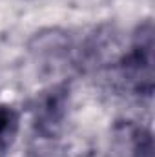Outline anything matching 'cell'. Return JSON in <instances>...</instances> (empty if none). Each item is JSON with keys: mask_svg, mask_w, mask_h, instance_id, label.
Segmentation results:
<instances>
[{"mask_svg": "<svg viewBox=\"0 0 155 157\" xmlns=\"http://www.w3.org/2000/svg\"><path fill=\"white\" fill-rule=\"evenodd\" d=\"M68 99L70 91L64 84L44 91L39 97L35 108V126L44 139H53L62 126L68 110Z\"/></svg>", "mask_w": 155, "mask_h": 157, "instance_id": "6da1fadb", "label": "cell"}, {"mask_svg": "<svg viewBox=\"0 0 155 157\" xmlns=\"http://www.w3.org/2000/svg\"><path fill=\"white\" fill-rule=\"evenodd\" d=\"M18 112L13 106H0V157H4L11 148L18 132Z\"/></svg>", "mask_w": 155, "mask_h": 157, "instance_id": "7a4b0ae2", "label": "cell"}, {"mask_svg": "<svg viewBox=\"0 0 155 157\" xmlns=\"http://www.w3.org/2000/svg\"><path fill=\"white\" fill-rule=\"evenodd\" d=\"M135 155L137 157H153V143L150 132H141L135 141Z\"/></svg>", "mask_w": 155, "mask_h": 157, "instance_id": "3957f363", "label": "cell"}]
</instances>
